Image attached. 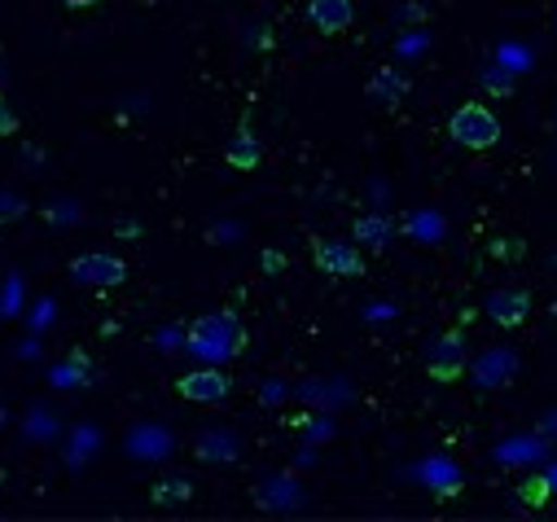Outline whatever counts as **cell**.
Here are the masks:
<instances>
[{
    "label": "cell",
    "mask_w": 557,
    "mask_h": 522,
    "mask_svg": "<svg viewBox=\"0 0 557 522\" xmlns=\"http://www.w3.org/2000/svg\"><path fill=\"white\" fill-rule=\"evenodd\" d=\"M194 487L189 483H159L154 487V505H172V500H189Z\"/></svg>",
    "instance_id": "2e32d148"
},
{
    "label": "cell",
    "mask_w": 557,
    "mask_h": 522,
    "mask_svg": "<svg viewBox=\"0 0 557 522\" xmlns=\"http://www.w3.org/2000/svg\"><path fill=\"white\" fill-rule=\"evenodd\" d=\"M404 88H408V84H404V75H399V71H391V66H386V71H377V75L369 79V97H373V101H386V105H395V101L404 97Z\"/></svg>",
    "instance_id": "7c38bea8"
},
{
    "label": "cell",
    "mask_w": 557,
    "mask_h": 522,
    "mask_svg": "<svg viewBox=\"0 0 557 522\" xmlns=\"http://www.w3.org/2000/svg\"><path fill=\"white\" fill-rule=\"evenodd\" d=\"M71 277H75L79 286L114 290V286H123V277H127V264H123L119 254H79L75 264H71Z\"/></svg>",
    "instance_id": "8992f818"
},
{
    "label": "cell",
    "mask_w": 557,
    "mask_h": 522,
    "mask_svg": "<svg viewBox=\"0 0 557 522\" xmlns=\"http://www.w3.org/2000/svg\"><path fill=\"white\" fill-rule=\"evenodd\" d=\"M18 133V114L10 110V101L0 97V137H14Z\"/></svg>",
    "instance_id": "e0dca14e"
},
{
    "label": "cell",
    "mask_w": 557,
    "mask_h": 522,
    "mask_svg": "<svg viewBox=\"0 0 557 522\" xmlns=\"http://www.w3.org/2000/svg\"><path fill=\"white\" fill-rule=\"evenodd\" d=\"M312 259H317V269L330 273V277H360V273H364V254H360L351 241L317 237V241H312Z\"/></svg>",
    "instance_id": "5b68a950"
},
{
    "label": "cell",
    "mask_w": 557,
    "mask_h": 522,
    "mask_svg": "<svg viewBox=\"0 0 557 522\" xmlns=\"http://www.w3.org/2000/svg\"><path fill=\"white\" fill-rule=\"evenodd\" d=\"M224 159H228V167H237V172H255V167L263 163V150H259L255 133L237 127V133L228 137V146H224Z\"/></svg>",
    "instance_id": "30bf717a"
},
{
    "label": "cell",
    "mask_w": 557,
    "mask_h": 522,
    "mask_svg": "<svg viewBox=\"0 0 557 522\" xmlns=\"http://www.w3.org/2000/svg\"><path fill=\"white\" fill-rule=\"evenodd\" d=\"M5 79H10V66H5V58H0V88H5Z\"/></svg>",
    "instance_id": "ffe728a7"
},
{
    "label": "cell",
    "mask_w": 557,
    "mask_h": 522,
    "mask_svg": "<svg viewBox=\"0 0 557 522\" xmlns=\"http://www.w3.org/2000/svg\"><path fill=\"white\" fill-rule=\"evenodd\" d=\"M23 215H27V198L14 194V189H0V228L14 224V220H23Z\"/></svg>",
    "instance_id": "9a60e30c"
},
{
    "label": "cell",
    "mask_w": 557,
    "mask_h": 522,
    "mask_svg": "<svg viewBox=\"0 0 557 522\" xmlns=\"http://www.w3.org/2000/svg\"><path fill=\"white\" fill-rule=\"evenodd\" d=\"M198 452H202L207 461H215V457H224V461H233V457H237V444H233L228 435H215V431H211V435H202V444H198Z\"/></svg>",
    "instance_id": "5bb4252c"
},
{
    "label": "cell",
    "mask_w": 557,
    "mask_h": 522,
    "mask_svg": "<svg viewBox=\"0 0 557 522\" xmlns=\"http://www.w3.org/2000/svg\"><path fill=\"white\" fill-rule=\"evenodd\" d=\"M185 343H189V351H194L198 360H207V364H228V360H237V356L246 351V325H242L233 312H207V316H198V321L189 325Z\"/></svg>",
    "instance_id": "6da1fadb"
},
{
    "label": "cell",
    "mask_w": 557,
    "mask_h": 522,
    "mask_svg": "<svg viewBox=\"0 0 557 522\" xmlns=\"http://www.w3.org/2000/svg\"><path fill=\"white\" fill-rule=\"evenodd\" d=\"M483 312L500 325V330H518L527 316H531V295L527 290H492Z\"/></svg>",
    "instance_id": "52a82bcc"
},
{
    "label": "cell",
    "mask_w": 557,
    "mask_h": 522,
    "mask_svg": "<svg viewBox=\"0 0 557 522\" xmlns=\"http://www.w3.org/2000/svg\"><path fill=\"white\" fill-rule=\"evenodd\" d=\"M308 18H312V27L321 36H343L351 27V18H356V5H351V0H312Z\"/></svg>",
    "instance_id": "9c48e42d"
},
{
    "label": "cell",
    "mask_w": 557,
    "mask_h": 522,
    "mask_svg": "<svg viewBox=\"0 0 557 522\" xmlns=\"http://www.w3.org/2000/svg\"><path fill=\"white\" fill-rule=\"evenodd\" d=\"M286 269V254L282 250H263V273H282Z\"/></svg>",
    "instance_id": "ac0fdd59"
},
{
    "label": "cell",
    "mask_w": 557,
    "mask_h": 522,
    "mask_svg": "<svg viewBox=\"0 0 557 522\" xmlns=\"http://www.w3.org/2000/svg\"><path fill=\"white\" fill-rule=\"evenodd\" d=\"M448 133H453V141L466 146V150H492V146L500 141V119H496L483 101H466L461 110H453Z\"/></svg>",
    "instance_id": "7a4b0ae2"
},
{
    "label": "cell",
    "mask_w": 557,
    "mask_h": 522,
    "mask_svg": "<svg viewBox=\"0 0 557 522\" xmlns=\"http://www.w3.org/2000/svg\"><path fill=\"white\" fill-rule=\"evenodd\" d=\"M228 390H233V382H228V373H224L220 364L194 369V373H185V377L176 382V396L189 400V405H220Z\"/></svg>",
    "instance_id": "277c9868"
},
{
    "label": "cell",
    "mask_w": 557,
    "mask_h": 522,
    "mask_svg": "<svg viewBox=\"0 0 557 522\" xmlns=\"http://www.w3.org/2000/svg\"><path fill=\"white\" fill-rule=\"evenodd\" d=\"M466 369H470V360H466V338H461L457 330L440 334V338L431 343V351H426V373H431L435 382H457Z\"/></svg>",
    "instance_id": "3957f363"
},
{
    "label": "cell",
    "mask_w": 557,
    "mask_h": 522,
    "mask_svg": "<svg viewBox=\"0 0 557 522\" xmlns=\"http://www.w3.org/2000/svg\"><path fill=\"white\" fill-rule=\"evenodd\" d=\"M470 373H474V382H479V386L496 390V386L513 382V373H518V356H513L509 347H492V351H483V356L470 364Z\"/></svg>",
    "instance_id": "ba28073f"
},
{
    "label": "cell",
    "mask_w": 557,
    "mask_h": 522,
    "mask_svg": "<svg viewBox=\"0 0 557 522\" xmlns=\"http://www.w3.org/2000/svg\"><path fill=\"white\" fill-rule=\"evenodd\" d=\"M62 5H71V10H88V5H97V0H62Z\"/></svg>",
    "instance_id": "d6986e66"
},
{
    "label": "cell",
    "mask_w": 557,
    "mask_h": 522,
    "mask_svg": "<svg viewBox=\"0 0 557 522\" xmlns=\"http://www.w3.org/2000/svg\"><path fill=\"white\" fill-rule=\"evenodd\" d=\"M295 496H299V492H295V483H286V478L276 483V487H259V492H255V500H259L268 513H286V509L295 505Z\"/></svg>",
    "instance_id": "4fadbf2b"
},
{
    "label": "cell",
    "mask_w": 557,
    "mask_h": 522,
    "mask_svg": "<svg viewBox=\"0 0 557 522\" xmlns=\"http://www.w3.org/2000/svg\"><path fill=\"white\" fill-rule=\"evenodd\" d=\"M391 237H395L391 220H382V215H360L356 220V241H364L369 250H386Z\"/></svg>",
    "instance_id": "8fae6325"
}]
</instances>
